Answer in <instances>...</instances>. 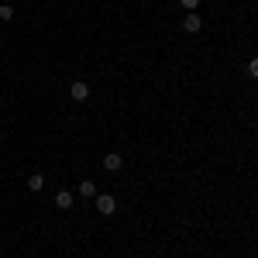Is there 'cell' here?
I'll return each instance as SVG.
<instances>
[{
	"mask_svg": "<svg viewBox=\"0 0 258 258\" xmlns=\"http://www.w3.org/2000/svg\"><path fill=\"white\" fill-rule=\"evenodd\" d=\"M28 189H31V193H41V189H45V176H41V172L28 176Z\"/></svg>",
	"mask_w": 258,
	"mask_h": 258,
	"instance_id": "8992f818",
	"label": "cell"
},
{
	"mask_svg": "<svg viewBox=\"0 0 258 258\" xmlns=\"http://www.w3.org/2000/svg\"><path fill=\"white\" fill-rule=\"evenodd\" d=\"M14 18V7L11 4H0V21H11Z\"/></svg>",
	"mask_w": 258,
	"mask_h": 258,
	"instance_id": "ba28073f",
	"label": "cell"
},
{
	"mask_svg": "<svg viewBox=\"0 0 258 258\" xmlns=\"http://www.w3.org/2000/svg\"><path fill=\"white\" fill-rule=\"evenodd\" d=\"M182 7H186V11H197V7H200V0H182Z\"/></svg>",
	"mask_w": 258,
	"mask_h": 258,
	"instance_id": "30bf717a",
	"label": "cell"
},
{
	"mask_svg": "<svg viewBox=\"0 0 258 258\" xmlns=\"http://www.w3.org/2000/svg\"><path fill=\"white\" fill-rule=\"evenodd\" d=\"M248 76H251V80H258V59L248 62Z\"/></svg>",
	"mask_w": 258,
	"mask_h": 258,
	"instance_id": "9c48e42d",
	"label": "cell"
},
{
	"mask_svg": "<svg viewBox=\"0 0 258 258\" xmlns=\"http://www.w3.org/2000/svg\"><path fill=\"white\" fill-rule=\"evenodd\" d=\"M97 214H103V217H110V214H114V210H117V200L110 197V193H97Z\"/></svg>",
	"mask_w": 258,
	"mask_h": 258,
	"instance_id": "6da1fadb",
	"label": "cell"
},
{
	"mask_svg": "<svg viewBox=\"0 0 258 258\" xmlns=\"http://www.w3.org/2000/svg\"><path fill=\"white\" fill-rule=\"evenodd\" d=\"M55 207H59V210H69V207H73V193H69V189H59V193H55Z\"/></svg>",
	"mask_w": 258,
	"mask_h": 258,
	"instance_id": "277c9868",
	"label": "cell"
},
{
	"mask_svg": "<svg viewBox=\"0 0 258 258\" xmlns=\"http://www.w3.org/2000/svg\"><path fill=\"white\" fill-rule=\"evenodd\" d=\"M120 165H124V159H120L117 152H110V155H103V169H107V172H117Z\"/></svg>",
	"mask_w": 258,
	"mask_h": 258,
	"instance_id": "3957f363",
	"label": "cell"
},
{
	"mask_svg": "<svg viewBox=\"0 0 258 258\" xmlns=\"http://www.w3.org/2000/svg\"><path fill=\"white\" fill-rule=\"evenodd\" d=\"M80 197H97V182L83 179V182H80Z\"/></svg>",
	"mask_w": 258,
	"mask_h": 258,
	"instance_id": "52a82bcc",
	"label": "cell"
},
{
	"mask_svg": "<svg viewBox=\"0 0 258 258\" xmlns=\"http://www.w3.org/2000/svg\"><path fill=\"white\" fill-rule=\"evenodd\" d=\"M69 93H73V100H86V97H90V86H86L83 80H76V83H73V90H69Z\"/></svg>",
	"mask_w": 258,
	"mask_h": 258,
	"instance_id": "5b68a950",
	"label": "cell"
},
{
	"mask_svg": "<svg viewBox=\"0 0 258 258\" xmlns=\"http://www.w3.org/2000/svg\"><path fill=\"white\" fill-rule=\"evenodd\" d=\"M200 28H203V21H200V14H197V11H189V14H186V21H182V31L197 35Z\"/></svg>",
	"mask_w": 258,
	"mask_h": 258,
	"instance_id": "7a4b0ae2",
	"label": "cell"
}]
</instances>
